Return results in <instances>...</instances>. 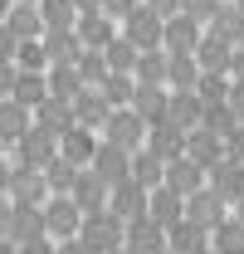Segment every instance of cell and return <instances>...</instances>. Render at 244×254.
Returning a JSON list of instances; mask_svg holds the SVG:
<instances>
[{
	"mask_svg": "<svg viewBox=\"0 0 244 254\" xmlns=\"http://www.w3.org/2000/svg\"><path fill=\"white\" fill-rule=\"evenodd\" d=\"M235 5H240V10H244V0H235Z\"/></svg>",
	"mask_w": 244,
	"mask_h": 254,
	"instance_id": "6125c7cd",
	"label": "cell"
},
{
	"mask_svg": "<svg viewBox=\"0 0 244 254\" xmlns=\"http://www.w3.org/2000/svg\"><path fill=\"white\" fill-rule=\"evenodd\" d=\"M108 118H113V108H108V98L98 93V88H83V93L73 98V123H78V127L103 132V127H108Z\"/></svg>",
	"mask_w": 244,
	"mask_h": 254,
	"instance_id": "2e32d148",
	"label": "cell"
},
{
	"mask_svg": "<svg viewBox=\"0 0 244 254\" xmlns=\"http://www.w3.org/2000/svg\"><path fill=\"white\" fill-rule=\"evenodd\" d=\"M118 254H132V250H127V245H122V250H118Z\"/></svg>",
	"mask_w": 244,
	"mask_h": 254,
	"instance_id": "94428289",
	"label": "cell"
},
{
	"mask_svg": "<svg viewBox=\"0 0 244 254\" xmlns=\"http://www.w3.org/2000/svg\"><path fill=\"white\" fill-rule=\"evenodd\" d=\"M185 157H190L205 176H210L215 166L225 161V142H220L215 132H205V127H195V132H185Z\"/></svg>",
	"mask_w": 244,
	"mask_h": 254,
	"instance_id": "30bf717a",
	"label": "cell"
},
{
	"mask_svg": "<svg viewBox=\"0 0 244 254\" xmlns=\"http://www.w3.org/2000/svg\"><path fill=\"white\" fill-rule=\"evenodd\" d=\"M200 254H215V250H200Z\"/></svg>",
	"mask_w": 244,
	"mask_h": 254,
	"instance_id": "be15d7a7",
	"label": "cell"
},
{
	"mask_svg": "<svg viewBox=\"0 0 244 254\" xmlns=\"http://www.w3.org/2000/svg\"><path fill=\"white\" fill-rule=\"evenodd\" d=\"M73 181H78V166H73V161L54 157L49 166H44V186L54 190V195H68V190H73Z\"/></svg>",
	"mask_w": 244,
	"mask_h": 254,
	"instance_id": "f35d334b",
	"label": "cell"
},
{
	"mask_svg": "<svg viewBox=\"0 0 244 254\" xmlns=\"http://www.w3.org/2000/svg\"><path fill=\"white\" fill-rule=\"evenodd\" d=\"M127 250H132V254H161V250H166V230H161L152 215L127 220Z\"/></svg>",
	"mask_w": 244,
	"mask_h": 254,
	"instance_id": "5bb4252c",
	"label": "cell"
},
{
	"mask_svg": "<svg viewBox=\"0 0 244 254\" xmlns=\"http://www.w3.org/2000/svg\"><path fill=\"white\" fill-rule=\"evenodd\" d=\"M132 83H152V88H166V49H147L137 68H132Z\"/></svg>",
	"mask_w": 244,
	"mask_h": 254,
	"instance_id": "836d02e7",
	"label": "cell"
},
{
	"mask_svg": "<svg viewBox=\"0 0 244 254\" xmlns=\"http://www.w3.org/2000/svg\"><path fill=\"white\" fill-rule=\"evenodd\" d=\"M230 108H235V118L244 123V78H230Z\"/></svg>",
	"mask_w": 244,
	"mask_h": 254,
	"instance_id": "c3c4849f",
	"label": "cell"
},
{
	"mask_svg": "<svg viewBox=\"0 0 244 254\" xmlns=\"http://www.w3.org/2000/svg\"><path fill=\"white\" fill-rule=\"evenodd\" d=\"M122 34H127L132 44H137V54H147V49H161V34H166V20H161V15H156L152 5L142 0V5H137V10H132V15L122 20Z\"/></svg>",
	"mask_w": 244,
	"mask_h": 254,
	"instance_id": "7a4b0ae2",
	"label": "cell"
},
{
	"mask_svg": "<svg viewBox=\"0 0 244 254\" xmlns=\"http://www.w3.org/2000/svg\"><path fill=\"white\" fill-rule=\"evenodd\" d=\"M185 220H195L205 235H215L220 225L230 220V200L215 195V190L205 186V190H195V195H185Z\"/></svg>",
	"mask_w": 244,
	"mask_h": 254,
	"instance_id": "5b68a950",
	"label": "cell"
},
{
	"mask_svg": "<svg viewBox=\"0 0 244 254\" xmlns=\"http://www.w3.org/2000/svg\"><path fill=\"white\" fill-rule=\"evenodd\" d=\"M5 25H10V34H15V39H39V34H44V20H39V5H10Z\"/></svg>",
	"mask_w": 244,
	"mask_h": 254,
	"instance_id": "1f68e13d",
	"label": "cell"
},
{
	"mask_svg": "<svg viewBox=\"0 0 244 254\" xmlns=\"http://www.w3.org/2000/svg\"><path fill=\"white\" fill-rule=\"evenodd\" d=\"M166 250L171 254H200V250H210V235H205L195 220H176L171 230H166Z\"/></svg>",
	"mask_w": 244,
	"mask_h": 254,
	"instance_id": "7402d4cb",
	"label": "cell"
},
{
	"mask_svg": "<svg viewBox=\"0 0 244 254\" xmlns=\"http://www.w3.org/2000/svg\"><path fill=\"white\" fill-rule=\"evenodd\" d=\"M15 49H20V39L10 34V25H0V64H15Z\"/></svg>",
	"mask_w": 244,
	"mask_h": 254,
	"instance_id": "bcb514c9",
	"label": "cell"
},
{
	"mask_svg": "<svg viewBox=\"0 0 244 254\" xmlns=\"http://www.w3.org/2000/svg\"><path fill=\"white\" fill-rule=\"evenodd\" d=\"M118 39V25L108 15H78V44L83 49H108Z\"/></svg>",
	"mask_w": 244,
	"mask_h": 254,
	"instance_id": "484cf974",
	"label": "cell"
},
{
	"mask_svg": "<svg viewBox=\"0 0 244 254\" xmlns=\"http://www.w3.org/2000/svg\"><path fill=\"white\" fill-rule=\"evenodd\" d=\"M220 5H225V0H181V10L195 20V25H210L215 15H220Z\"/></svg>",
	"mask_w": 244,
	"mask_h": 254,
	"instance_id": "ee69618b",
	"label": "cell"
},
{
	"mask_svg": "<svg viewBox=\"0 0 244 254\" xmlns=\"http://www.w3.org/2000/svg\"><path fill=\"white\" fill-rule=\"evenodd\" d=\"M54 157H59V137H49L44 127H30V132L15 142V166H34V171H44Z\"/></svg>",
	"mask_w": 244,
	"mask_h": 254,
	"instance_id": "8992f818",
	"label": "cell"
},
{
	"mask_svg": "<svg viewBox=\"0 0 244 254\" xmlns=\"http://www.w3.org/2000/svg\"><path fill=\"white\" fill-rule=\"evenodd\" d=\"M200 64L195 54H166V93H195Z\"/></svg>",
	"mask_w": 244,
	"mask_h": 254,
	"instance_id": "44dd1931",
	"label": "cell"
},
{
	"mask_svg": "<svg viewBox=\"0 0 244 254\" xmlns=\"http://www.w3.org/2000/svg\"><path fill=\"white\" fill-rule=\"evenodd\" d=\"M230 78H244V44H235V54H230Z\"/></svg>",
	"mask_w": 244,
	"mask_h": 254,
	"instance_id": "816d5d0a",
	"label": "cell"
},
{
	"mask_svg": "<svg viewBox=\"0 0 244 254\" xmlns=\"http://www.w3.org/2000/svg\"><path fill=\"white\" fill-rule=\"evenodd\" d=\"M161 186H171L176 195H195V190H205V171L190 157H176V161H166V181Z\"/></svg>",
	"mask_w": 244,
	"mask_h": 254,
	"instance_id": "ac0fdd59",
	"label": "cell"
},
{
	"mask_svg": "<svg viewBox=\"0 0 244 254\" xmlns=\"http://www.w3.org/2000/svg\"><path fill=\"white\" fill-rule=\"evenodd\" d=\"M210 190H215V195H225V200L235 205V200L244 195V166H240L235 157H225V161L210 171Z\"/></svg>",
	"mask_w": 244,
	"mask_h": 254,
	"instance_id": "cb8c5ba5",
	"label": "cell"
},
{
	"mask_svg": "<svg viewBox=\"0 0 244 254\" xmlns=\"http://www.w3.org/2000/svg\"><path fill=\"white\" fill-rule=\"evenodd\" d=\"M15 5H39V0H15Z\"/></svg>",
	"mask_w": 244,
	"mask_h": 254,
	"instance_id": "91938a15",
	"label": "cell"
},
{
	"mask_svg": "<svg viewBox=\"0 0 244 254\" xmlns=\"http://www.w3.org/2000/svg\"><path fill=\"white\" fill-rule=\"evenodd\" d=\"M200 39H205V34H200V25L181 10V15H171V20H166L161 49H166V54H195V44H200Z\"/></svg>",
	"mask_w": 244,
	"mask_h": 254,
	"instance_id": "8fae6325",
	"label": "cell"
},
{
	"mask_svg": "<svg viewBox=\"0 0 244 254\" xmlns=\"http://www.w3.org/2000/svg\"><path fill=\"white\" fill-rule=\"evenodd\" d=\"M147 5H152V10L161 15V20H171V15H181V0H147Z\"/></svg>",
	"mask_w": 244,
	"mask_h": 254,
	"instance_id": "681fc988",
	"label": "cell"
},
{
	"mask_svg": "<svg viewBox=\"0 0 244 254\" xmlns=\"http://www.w3.org/2000/svg\"><path fill=\"white\" fill-rule=\"evenodd\" d=\"M5 225H10V195H0V240H5Z\"/></svg>",
	"mask_w": 244,
	"mask_h": 254,
	"instance_id": "9f6ffc18",
	"label": "cell"
},
{
	"mask_svg": "<svg viewBox=\"0 0 244 254\" xmlns=\"http://www.w3.org/2000/svg\"><path fill=\"white\" fill-rule=\"evenodd\" d=\"M59 254H88V245L73 235V240H63V245H59Z\"/></svg>",
	"mask_w": 244,
	"mask_h": 254,
	"instance_id": "db71d44e",
	"label": "cell"
},
{
	"mask_svg": "<svg viewBox=\"0 0 244 254\" xmlns=\"http://www.w3.org/2000/svg\"><path fill=\"white\" fill-rule=\"evenodd\" d=\"M200 127L215 132V137L225 142V137L240 127V118H235V108H230V103H200Z\"/></svg>",
	"mask_w": 244,
	"mask_h": 254,
	"instance_id": "d6a6232c",
	"label": "cell"
},
{
	"mask_svg": "<svg viewBox=\"0 0 244 254\" xmlns=\"http://www.w3.org/2000/svg\"><path fill=\"white\" fill-rule=\"evenodd\" d=\"M44 64H49L44 39H20V49H15V68H25V73H49Z\"/></svg>",
	"mask_w": 244,
	"mask_h": 254,
	"instance_id": "b9f144b4",
	"label": "cell"
},
{
	"mask_svg": "<svg viewBox=\"0 0 244 254\" xmlns=\"http://www.w3.org/2000/svg\"><path fill=\"white\" fill-rule=\"evenodd\" d=\"M20 254H59V245H54L49 235H39V240H30V245H20Z\"/></svg>",
	"mask_w": 244,
	"mask_h": 254,
	"instance_id": "7dc6e473",
	"label": "cell"
},
{
	"mask_svg": "<svg viewBox=\"0 0 244 254\" xmlns=\"http://www.w3.org/2000/svg\"><path fill=\"white\" fill-rule=\"evenodd\" d=\"M147 200H152V190L142 186V181H132V176H127V181H118V186H113V195H108V210H113V215L127 225V220H137V215H147Z\"/></svg>",
	"mask_w": 244,
	"mask_h": 254,
	"instance_id": "52a82bcc",
	"label": "cell"
},
{
	"mask_svg": "<svg viewBox=\"0 0 244 254\" xmlns=\"http://www.w3.org/2000/svg\"><path fill=\"white\" fill-rule=\"evenodd\" d=\"M132 113H137V118H142L147 127H152V123H161V118H166V88L137 83V88H132Z\"/></svg>",
	"mask_w": 244,
	"mask_h": 254,
	"instance_id": "4316f807",
	"label": "cell"
},
{
	"mask_svg": "<svg viewBox=\"0 0 244 254\" xmlns=\"http://www.w3.org/2000/svg\"><path fill=\"white\" fill-rule=\"evenodd\" d=\"M147 215H152L161 230H171L176 220H185V195H176L171 186H156L152 200H147Z\"/></svg>",
	"mask_w": 244,
	"mask_h": 254,
	"instance_id": "ffe728a7",
	"label": "cell"
},
{
	"mask_svg": "<svg viewBox=\"0 0 244 254\" xmlns=\"http://www.w3.org/2000/svg\"><path fill=\"white\" fill-rule=\"evenodd\" d=\"M83 230V210L73 205V195H49L44 200V235H54V240H73Z\"/></svg>",
	"mask_w": 244,
	"mask_h": 254,
	"instance_id": "277c9868",
	"label": "cell"
},
{
	"mask_svg": "<svg viewBox=\"0 0 244 254\" xmlns=\"http://www.w3.org/2000/svg\"><path fill=\"white\" fill-rule=\"evenodd\" d=\"M147 147H152L161 161H176V157H185V132L171 123V118H161V123L147 127Z\"/></svg>",
	"mask_w": 244,
	"mask_h": 254,
	"instance_id": "9a60e30c",
	"label": "cell"
},
{
	"mask_svg": "<svg viewBox=\"0 0 244 254\" xmlns=\"http://www.w3.org/2000/svg\"><path fill=\"white\" fill-rule=\"evenodd\" d=\"M39 20H44V30H78L73 0H39Z\"/></svg>",
	"mask_w": 244,
	"mask_h": 254,
	"instance_id": "d590c367",
	"label": "cell"
},
{
	"mask_svg": "<svg viewBox=\"0 0 244 254\" xmlns=\"http://www.w3.org/2000/svg\"><path fill=\"white\" fill-rule=\"evenodd\" d=\"M230 54H235V44L220 39L215 30L195 44V64H200V73H230Z\"/></svg>",
	"mask_w": 244,
	"mask_h": 254,
	"instance_id": "e0dca14e",
	"label": "cell"
},
{
	"mask_svg": "<svg viewBox=\"0 0 244 254\" xmlns=\"http://www.w3.org/2000/svg\"><path fill=\"white\" fill-rule=\"evenodd\" d=\"M10 5H15V0H0V25H5V15H10Z\"/></svg>",
	"mask_w": 244,
	"mask_h": 254,
	"instance_id": "680465c9",
	"label": "cell"
},
{
	"mask_svg": "<svg viewBox=\"0 0 244 254\" xmlns=\"http://www.w3.org/2000/svg\"><path fill=\"white\" fill-rule=\"evenodd\" d=\"M15 73H20L15 64H0V98H10V88H15Z\"/></svg>",
	"mask_w": 244,
	"mask_h": 254,
	"instance_id": "f907efd6",
	"label": "cell"
},
{
	"mask_svg": "<svg viewBox=\"0 0 244 254\" xmlns=\"http://www.w3.org/2000/svg\"><path fill=\"white\" fill-rule=\"evenodd\" d=\"M103 142H113L122 152H142V147H147V123H142L132 108H113V118L103 127Z\"/></svg>",
	"mask_w": 244,
	"mask_h": 254,
	"instance_id": "3957f363",
	"label": "cell"
},
{
	"mask_svg": "<svg viewBox=\"0 0 244 254\" xmlns=\"http://www.w3.org/2000/svg\"><path fill=\"white\" fill-rule=\"evenodd\" d=\"M132 181H142L147 190H156L166 181V161L156 157L152 147H142V152H132Z\"/></svg>",
	"mask_w": 244,
	"mask_h": 254,
	"instance_id": "f546056e",
	"label": "cell"
},
{
	"mask_svg": "<svg viewBox=\"0 0 244 254\" xmlns=\"http://www.w3.org/2000/svg\"><path fill=\"white\" fill-rule=\"evenodd\" d=\"M0 195H10V157H0Z\"/></svg>",
	"mask_w": 244,
	"mask_h": 254,
	"instance_id": "11a10c76",
	"label": "cell"
},
{
	"mask_svg": "<svg viewBox=\"0 0 244 254\" xmlns=\"http://www.w3.org/2000/svg\"><path fill=\"white\" fill-rule=\"evenodd\" d=\"M68 195H73V205H78V210H83V220H88V215H103V210H108L113 186H108L103 176H93V171H78V181H73Z\"/></svg>",
	"mask_w": 244,
	"mask_h": 254,
	"instance_id": "9c48e42d",
	"label": "cell"
},
{
	"mask_svg": "<svg viewBox=\"0 0 244 254\" xmlns=\"http://www.w3.org/2000/svg\"><path fill=\"white\" fill-rule=\"evenodd\" d=\"M210 30L220 34V39H230V44H244V10L235 5V0H225L220 15L210 20Z\"/></svg>",
	"mask_w": 244,
	"mask_h": 254,
	"instance_id": "e575fe53",
	"label": "cell"
},
{
	"mask_svg": "<svg viewBox=\"0 0 244 254\" xmlns=\"http://www.w3.org/2000/svg\"><path fill=\"white\" fill-rule=\"evenodd\" d=\"M93 176H103L108 186H118V181H127L132 176V152H122V147H113V142H103L98 137V152H93Z\"/></svg>",
	"mask_w": 244,
	"mask_h": 254,
	"instance_id": "ba28073f",
	"label": "cell"
},
{
	"mask_svg": "<svg viewBox=\"0 0 244 254\" xmlns=\"http://www.w3.org/2000/svg\"><path fill=\"white\" fill-rule=\"evenodd\" d=\"M30 108L15 103V98H0V147H15L25 132H30Z\"/></svg>",
	"mask_w": 244,
	"mask_h": 254,
	"instance_id": "d6986e66",
	"label": "cell"
},
{
	"mask_svg": "<svg viewBox=\"0 0 244 254\" xmlns=\"http://www.w3.org/2000/svg\"><path fill=\"white\" fill-rule=\"evenodd\" d=\"M10 195H15V205H44V171H34V166H10Z\"/></svg>",
	"mask_w": 244,
	"mask_h": 254,
	"instance_id": "4fadbf2b",
	"label": "cell"
},
{
	"mask_svg": "<svg viewBox=\"0 0 244 254\" xmlns=\"http://www.w3.org/2000/svg\"><path fill=\"white\" fill-rule=\"evenodd\" d=\"M39 39H44V54H49V64H78V54H83L78 30H44Z\"/></svg>",
	"mask_w": 244,
	"mask_h": 254,
	"instance_id": "d4e9b609",
	"label": "cell"
},
{
	"mask_svg": "<svg viewBox=\"0 0 244 254\" xmlns=\"http://www.w3.org/2000/svg\"><path fill=\"white\" fill-rule=\"evenodd\" d=\"M49 98H59V103H73V98L83 93V78H78V68L73 64H49Z\"/></svg>",
	"mask_w": 244,
	"mask_h": 254,
	"instance_id": "83f0119b",
	"label": "cell"
},
{
	"mask_svg": "<svg viewBox=\"0 0 244 254\" xmlns=\"http://www.w3.org/2000/svg\"><path fill=\"white\" fill-rule=\"evenodd\" d=\"M93 152H98V132H88V127H78V123L59 137V157L73 161L78 171H88V166H93Z\"/></svg>",
	"mask_w": 244,
	"mask_h": 254,
	"instance_id": "7c38bea8",
	"label": "cell"
},
{
	"mask_svg": "<svg viewBox=\"0 0 244 254\" xmlns=\"http://www.w3.org/2000/svg\"><path fill=\"white\" fill-rule=\"evenodd\" d=\"M103 59H108V68H113V73H132L142 54H137V44H132V39H127V34L118 30V39H113V44L103 49Z\"/></svg>",
	"mask_w": 244,
	"mask_h": 254,
	"instance_id": "8d00e7d4",
	"label": "cell"
},
{
	"mask_svg": "<svg viewBox=\"0 0 244 254\" xmlns=\"http://www.w3.org/2000/svg\"><path fill=\"white\" fill-rule=\"evenodd\" d=\"M195 98L200 103H230V73H200L195 78Z\"/></svg>",
	"mask_w": 244,
	"mask_h": 254,
	"instance_id": "7bdbcfd3",
	"label": "cell"
},
{
	"mask_svg": "<svg viewBox=\"0 0 244 254\" xmlns=\"http://www.w3.org/2000/svg\"><path fill=\"white\" fill-rule=\"evenodd\" d=\"M34 127H44L49 137H63L73 127V103H59V98H44L34 108Z\"/></svg>",
	"mask_w": 244,
	"mask_h": 254,
	"instance_id": "603a6c76",
	"label": "cell"
},
{
	"mask_svg": "<svg viewBox=\"0 0 244 254\" xmlns=\"http://www.w3.org/2000/svg\"><path fill=\"white\" fill-rule=\"evenodd\" d=\"M137 5H142V0H103V15H108V20L118 25V20H127V15L137 10Z\"/></svg>",
	"mask_w": 244,
	"mask_h": 254,
	"instance_id": "f6af8a7d",
	"label": "cell"
},
{
	"mask_svg": "<svg viewBox=\"0 0 244 254\" xmlns=\"http://www.w3.org/2000/svg\"><path fill=\"white\" fill-rule=\"evenodd\" d=\"M78 15H103V0H73Z\"/></svg>",
	"mask_w": 244,
	"mask_h": 254,
	"instance_id": "f5cc1de1",
	"label": "cell"
},
{
	"mask_svg": "<svg viewBox=\"0 0 244 254\" xmlns=\"http://www.w3.org/2000/svg\"><path fill=\"white\" fill-rule=\"evenodd\" d=\"M161 254H171V250H161Z\"/></svg>",
	"mask_w": 244,
	"mask_h": 254,
	"instance_id": "e7e4bbea",
	"label": "cell"
},
{
	"mask_svg": "<svg viewBox=\"0 0 244 254\" xmlns=\"http://www.w3.org/2000/svg\"><path fill=\"white\" fill-rule=\"evenodd\" d=\"M210 250H215V254H244V225L235 220V215L210 235Z\"/></svg>",
	"mask_w": 244,
	"mask_h": 254,
	"instance_id": "ab89813d",
	"label": "cell"
},
{
	"mask_svg": "<svg viewBox=\"0 0 244 254\" xmlns=\"http://www.w3.org/2000/svg\"><path fill=\"white\" fill-rule=\"evenodd\" d=\"M78 240L88 245V254H118L122 245H127V225H122L113 210H103V215H88V220H83Z\"/></svg>",
	"mask_w": 244,
	"mask_h": 254,
	"instance_id": "6da1fadb",
	"label": "cell"
},
{
	"mask_svg": "<svg viewBox=\"0 0 244 254\" xmlns=\"http://www.w3.org/2000/svg\"><path fill=\"white\" fill-rule=\"evenodd\" d=\"M235 220L244 225V195H240V200H235Z\"/></svg>",
	"mask_w": 244,
	"mask_h": 254,
	"instance_id": "6f0895ef",
	"label": "cell"
},
{
	"mask_svg": "<svg viewBox=\"0 0 244 254\" xmlns=\"http://www.w3.org/2000/svg\"><path fill=\"white\" fill-rule=\"evenodd\" d=\"M132 88H137V83H132V73H108L98 93L108 98V108H132Z\"/></svg>",
	"mask_w": 244,
	"mask_h": 254,
	"instance_id": "60d3db41",
	"label": "cell"
},
{
	"mask_svg": "<svg viewBox=\"0 0 244 254\" xmlns=\"http://www.w3.org/2000/svg\"><path fill=\"white\" fill-rule=\"evenodd\" d=\"M10 98H15V103H25V108L34 113V108L49 98V78H44V73H25V68H20V73H15V88H10Z\"/></svg>",
	"mask_w": 244,
	"mask_h": 254,
	"instance_id": "4dcf8cb0",
	"label": "cell"
},
{
	"mask_svg": "<svg viewBox=\"0 0 244 254\" xmlns=\"http://www.w3.org/2000/svg\"><path fill=\"white\" fill-rule=\"evenodd\" d=\"M166 118L181 132H195L200 127V98L195 93H166Z\"/></svg>",
	"mask_w": 244,
	"mask_h": 254,
	"instance_id": "f1b7e54d",
	"label": "cell"
},
{
	"mask_svg": "<svg viewBox=\"0 0 244 254\" xmlns=\"http://www.w3.org/2000/svg\"><path fill=\"white\" fill-rule=\"evenodd\" d=\"M73 68H78V78H83V88H103V78L113 73V68H108V59H103V49H83Z\"/></svg>",
	"mask_w": 244,
	"mask_h": 254,
	"instance_id": "74e56055",
	"label": "cell"
}]
</instances>
